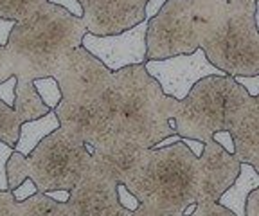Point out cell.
I'll list each match as a JSON object with an SVG mask.
<instances>
[{
    "mask_svg": "<svg viewBox=\"0 0 259 216\" xmlns=\"http://www.w3.org/2000/svg\"><path fill=\"white\" fill-rule=\"evenodd\" d=\"M45 195L51 196L56 202H60V204H67L70 198V191H67V189H54V191H47Z\"/></svg>",
    "mask_w": 259,
    "mask_h": 216,
    "instance_id": "39",
    "label": "cell"
},
{
    "mask_svg": "<svg viewBox=\"0 0 259 216\" xmlns=\"http://www.w3.org/2000/svg\"><path fill=\"white\" fill-rule=\"evenodd\" d=\"M182 143L186 144L187 148H189L191 151H193L196 157H202L203 153V144L200 143V141H194V139H184L182 137Z\"/></svg>",
    "mask_w": 259,
    "mask_h": 216,
    "instance_id": "40",
    "label": "cell"
},
{
    "mask_svg": "<svg viewBox=\"0 0 259 216\" xmlns=\"http://www.w3.org/2000/svg\"><path fill=\"white\" fill-rule=\"evenodd\" d=\"M56 115L60 121V128L69 132L70 135L77 137L87 144V148H92L105 135L112 130L106 105L101 101H67L61 99L56 106Z\"/></svg>",
    "mask_w": 259,
    "mask_h": 216,
    "instance_id": "13",
    "label": "cell"
},
{
    "mask_svg": "<svg viewBox=\"0 0 259 216\" xmlns=\"http://www.w3.org/2000/svg\"><path fill=\"white\" fill-rule=\"evenodd\" d=\"M167 0H148V4H146V20L150 22L153 17H157L158 11L162 9V6L166 4Z\"/></svg>",
    "mask_w": 259,
    "mask_h": 216,
    "instance_id": "38",
    "label": "cell"
},
{
    "mask_svg": "<svg viewBox=\"0 0 259 216\" xmlns=\"http://www.w3.org/2000/svg\"><path fill=\"white\" fill-rule=\"evenodd\" d=\"M83 22L94 36L124 33L146 20L148 0H77Z\"/></svg>",
    "mask_w": 259,
    "mask_h": 216,
    "instance_id": "12",
    "label": "cell"
},
{
    "mask_svg": "<svg viewBox=\"0 0 259 216\" xmlns=\"http://www.w3.org/2000/svg\"><path fill=\"white\" fill-rule=\"evenodd\" d=\"M15 72H16L15 60L11 58V54H9V51L6 47H0V83H4L6 79L15 76Z\"/></svg>",
    "mask_w": 259,
    "mask_h": 216,
    "instance_id": "27",
    "label": "cell"
},
{
    "mask_svg": "<svg viewBox=\"0 0 259 216\" xmlns=\"http://www.w3.org/2000/svg\"><path fill=\"white\" fill-rule=\"evenodd\" d=\"M212 141H214V143H218L223 150H227L229 153H232V155H234L236 148H234V139H232L231 132H227V130L216 132V134L212 135Z\"/></svg>",
    "mask_w": 259,
    "mask_h": 216,
    "instance_id": "34",
    "label": "cell"
},
{
    "mask_svg": "<svg viewBox=\"0 0 259 216\" xmlns=\"http://www.w3.org/2000/svg\"><path fill=\"white\" fill-rule=\"evenodd\" d=\"M117 186L115 180L90 164V169L70 191L67 204L70 205L74 216H99L106 209L119 204Z\"/></svg>",
    "mask_w": 259,
    "mask_h": 216,
    "instance_id": "15",
    "label": "cell"
},
{
    "mask_svg": "<svg viewBox=\"0 0 259 216\" xmlns=\"http://www.w3.org/2000/svg\"><path fill=\"white\" fill-rule=\"evenodd\" d=\"M227 2L229 0H191L194 15H196V20H207V18H210L216 11L225 8Z\"/></svg>",
    "mask_w": 259,
    "mask_h": 216,
    "instance_id": "24",
    "label": "cell"
},
{
    "mask_svg": "<svg viewBox=\"0 0 259 216\" xmlns=\"http://www.w3.org/2000/svg\"><path fill=\"white\" fill-rule=\"evenodd\" d=\"M257 98H259V96H257Z\"/></svg>",
    "mask_w": 259,
    "mask_h": 216,
    "instance_id": "45",
    "label": "cell"
},
{
    "mask_svg": "<svg viewBox=\"0 0 259 216\" xmlns=\"http://www.w3.org/2000/svg\"><path fill=\"white\" fill-rule=\"evenodd\" d=\"M132 216H186L180 209H167V207H155V205L141 204L137 211Z\"/></svg>",
    "mask_w": 259,
    "mask_h": 216,
    "instance_id": "26",
    "label": "cell"
},
{
    "mask_svg": "<svg viewBox=\"0 0 259 216\" xmlns=\"http://www.w3.org/2000/svg\"><path fill=\"white\" fill-rule=\"evenodd\" d=\"M58 128H60V121H58V115L54 110H51L47 115H44L40 119L24 122L20 128V139L15 144V151L27 157L47 135L56 132Z\"/></svg>",
    "mask_w": 259,
    "mask_h": 216,
    "instance_id": "19",
    "label": "cell"
},
{
    "mask_svg": "<svg viewBox=\"0 0 259 216\" xmlns=\"http://www.w3.org/2000/svg\"><path fill=\"white\" fill-rule=\"evenodd\" d=\"M8 146H9V144H6V143H2V141H0V151L6 150V148H8Z\"/></svg>",
    "mask_w": 259,
    "mask_h": 216,
    "instance_id": "44",
    "label": "cell"
},
{
    "mask_svg": "<svg viewBox=\"0 0 259 216\" xmlns=\"http://www.w3.org/2000/svg\"><path fill=\"white\" fill-rule=\"evenodd\" d=\"M151 78L160 85L162 92L177 101H184L193 87L209 76H227L223 70L214 67L207 60L203 49H196L193 54L167 58V60H148L144 63Z\"/></svg>",
    "mask_w": 259,
    "mask_h": 216,
    "instance_id": "9",
    "label": "cell"
},
{
    "mask_svg": "<svg viewBox=\"0 0 259 216\" xmlns=\"http://www.w3.org/2000/svg\"><path fill=\"white\" fill-rule=\"evenodd\" d=\"M247 90L232 76H209L200 79L184 101L178 103L175 134L202 144L212 141L216 132H231L252 103Z\"/></svg>",
    "mask_w": 259,
    "mask_h": 216,
    "instance_id": "5",
    "label": "cell"
},
{
    "mask_svg": "<svg viewBox=\"0 0 259 216\" xmlns=\"http://www.w3.org/2000/svg\"><path fill=\"white\" fill-rule=\"evenodd\" d=\"M247 216H259V188L250 193L247 200Z\"/></svg>",
    "mask_w": 259,
    "mask_h": 216,
    "instance_id": "37",
    "label": "cell"
},
{
    "mask_svg": "<svg viewBox=\"0 0 259 216\" xmlns=\"http://www.w3.org/2000/svg\"><path fill=\"white\" fill-rule=\"evenodd\" d=\"M36 193H38V188L34 186V182H32L31 179L24 180V182H22L18 188L13 189V195H15L16 202H24V200L31 198V196L36 195Z\"/></svg>",
    "mask_w": 259,
    "mask_h": 216,
    "instance_id": "32",
    "label": "cell"
},
{
    "mask_svg": "<svg viewBox=\"0 0 259 216\" xmlns=\"http://www.w3.org/2000/svg\"><path fill=\"white\" fill-rule=\"evenodd\" d=\"M89 151L96 169L124 186L134 182L150 160V150L117 132H110Z\"/></svg>",
    "mask_w": 259,
    "mask_h": 216,
    "instance_id": "10",
    "label": "cell"
},
{
    "mask_svg": "<svg viewBox=\"0 0 259 216\" xmlns=\"http://www.w3.org/2000/svg\"><path fill=\"white\" fill-rule=\"evenodd\" d=\"M234 79L247 90V94L250 98L259 96V74H255V76H236Z\"/></svg>",
    "mask_w": 259,
    "mask_h": 216,
    "instance_id": "33",
    "label": "cell"
},
{
    "mask_svg": "<svg viewBox=\"0 0 259 216\" xmlns=\"http://www.w3.org/2000/svg\"><path fill=\"white\" fill-rule=\"evenodd\" d=\"M15 153V148L8 146L6 150L0 151V191H9V182H8V160Z\"/></svg>",
    "mask_w": 259,
    "mask_h": 216,
    "instance_id": "30",
    "label": "cell"
},
{
    "mask_svg": "<svg viewBox=\"0 0 259 216\" xmlns=\"http://www.w3.org/2000/svg\"><path fill=\"white\" fill-rule=\"evenodd\" d=\"M0 216H18L13 191H0Z\"/></svg>",
    "mask_w": 259,
    "mask_h": 216,
    "instance_id": "31",
    "label": "cell"
},
{
    "mask_svg": "<svg viewBox=\"0 0 259 216\" xmlns=\"http://www.w3.org/2000/svg\"><path fill=\"white\" fill-rule=\"evenodd\" d=\"M15 76H16L15 112L20 117L22 124L47 115L51 112V108L38 96L36 89H34V78H32L31 74L22 72V70H18Z\"/></svg>",
    "mask_w": 259,
    "mask_h": 216,
    "instance_id": "18",
    "label": "cell"
},
{
    "mask_svg": "<svg viewBox=\"0 0 259 216\" xmlns=\"http://www.w3.org/2000/svg\"><path fill=\"white\" fill-rule=\"evenodd\" d=\"M132 214H134V212L128 211V209H124L121 204H117V205H113V207L106 209V211L99 216H132Z\"/></svg>",
    "mask_w": 259,
    "mask_h": 216,
    "instance_id": "41",
    "label": "cell"
},
{
    "mask_svg": "<svg viewBox=\"0 0 259 216\" xmlns=\"http://www.w3.org/2000/svg\"><path fill=\"white\" fill-rule=\"evenodd\" d=\"M248 164H252V166L255 167V171L259 173V155H257V157H254V159H252V160H250V162H248Z\"/></svg>",
    "mask_w": 259,
    "mask_h": 216,
    "instance_id": "43",
    "label": "cell"
},
{
    "mask_svg": "<svg viewBox=\"0 0 259 216\" xmlns=\"http://www.w3.org/2000/svg\"><path fill=\"white\" fill-rule=\"evenodd\" d=\"M189 216H236L232 211L220 205L218 202H200Z\"/></svg>",
    "mask_w": 259,
    "mask_h": 216,
    "instance_id": "25",
    "label": "cell"
},
{
    "mask_svg": "<svg viewBox=\"0 0 259 216\" xmlns=\"http://www.w3.org/2000/svg\"><path fill=\"white\" fill-rule=\"evenodd\" d=\"M45 2L47 0H0V18L20 22L41 8Z\"/></svg>",
    "mask_w": 259,
    "mask_h": 216,
    "instance_id": "22",
    "label": "cell"
},
{
    "mask_svg": "<svg viewBox=\"0 0 259 216\" xmlns=\"http://www.w3.org/2000/svg\"><path fill=\"white\" fill-rule=\"evenodd\" d=\"M113 74L112 87L103 98L112 130L146 150L175 135L169 121L177 115L180 101L164 94L144 65L126 67Z\"/></svg>",
    "mask_w": 259,
    "mask_h": 216,
    "instance_id": "1",
    "label": "cell"
},
{
    "mask_svg": "<svg viewBox=\"0 0 259 216\" xmlns=\"http://www.w3.org/2000/svg\"><path fill=\"white\" fill-rule=\"evenodd\" d=\"M34 89H36L41 101H44L51 110H56V106L60 105L61 99H63V94H61V89H60V85H58L56 78L47 76V78L34 79Z\"/></svg>",
    "mask_w": 259,
    "mask_h": 216,
    "instance_id": "23",
    "label": "cell"
},
{
    "mask_svg": "<svg viewBox=\"0 0 259 216\" xmlns=\"http://www.w3.org/2000/svg\"><path fill=\"white\" fill-rule=\"evenodd\" d=\"M126 188L137 196L141 204L186 211L187 205L198 202V157L182 141L150 150L148 164Z\"/></svg>",
    "mask_w": 259,
    "mask_h": 216,
    "instance_id": "6",
    "label": "cell"
},
{
    "mask_svg": "<svg viewBox=\"0 0 259 216\" xmlns=\"http://www.w3.org/2000/svg\"><path fill=\"white\" fill-rule=\"evenodd\" d=\"M92 155L83 141L58 128L41 141L27 157L13 153L8 160L9 189H16L31 179L40 193L67 189L72 191L90 169Z\"/></svg>",
    "mask_w": 259,
    "mask_h": 216,
    "instance_id": "4",
    "label": "cell"
},
{
    "mask_svg": "<svg viewBox=\"0 0 259 216\" xmlns=\"http://www.w3.org/2000/svg\"><path fill=\"white\" fill-rule=\"evenodd\" d=\"M16 212L18 216H74L69 204H60L40 191L24 202H16Z\"/></svg>",
    "mask_w": 259,
    "mask_h": 216,
    "instance_id": "20",
    "label": "cell"
},
{
    "mask_svg": "<svg viewBox=\"0 0 259 216\" xmlns=\"http://www.w3.org/2000/svg\"><path fill=\"white\" fill-rule=\"evenodd\" d=\"M16 22L8 20V18H0V47H6L11 36V31L15 29Z\"/></svg>",
    "mask_w": 259,
    "mask_h": 216,
    "instance_id": "36",
    "label": "cell"
},
{
    "mask_svg": "<svg viewBox=\"0 0 259 216\" xmlns=\"http://www.w3.org/2000/svg\"><path fill=\"white\" fill-rule=\"evenodd\" d=\"M148 60H167L200 49L198 22L191 0H167L146 31Z\"/></svg>",
    "mask_w": 259,
    "mask_h": 216,
    "instance_id": "7",
    "label": "cell"
},
{
    "mask_svg": "<svg viewBox=\"0 0 259 216\" xmlns=\"http://www.w3.org/2000/svg\"><path fill=\"white\" fill-rule=\"evenodd\" d=\"M22 121L15 108L8 106L4 101H0V141L15 148V144L20 139Z\"/></svg>",
    "mask_w": 259,
    "mask_h": 216,
    "instance_id": "21",
    "label": "cell"
},
{
    "mask_svg": "<svg viewBox=\"0 0 259 216\" xmlns=\"http://www.w3.org/2000/svg\"><path fill=\"white\" fill-rule=\"evenodd\" d=\"M257 0H229L207 20L198 22L200 49L227 76L259 74V33L255 27Z\"/></svg>",
    "mask_w": 259,
    "mask_h": 216,
    "instance_id": "3",
    "label": "cell"
},
{
    "mask_svg": "<svg viewBox=\"0 0 259 216\" xmlns=\"http://www.w3.org/2000/svg\"><path fill=\"white\" fill-rule=\"evenodd\" d=\"M0 101H4L8 106L15 108L16 101V76H11L4 83H0Z\"/></svg>",
    "mask_w": 259,
    "mask_h": 216,
    "instance_id": "29",
    "label": "cell"
},
{
    "mask_svg": "<svg viewBox=\"0 0 259 216\" xmlns=\"http://www.w3.org/2000/svg\"><path fill=\"white\" fill-rule=\"evenodd\" d=\"M146 31H148V20L141 22L124 33L110 34V36H94L87 33L83 36V47L97 60H101L106 69L119 72L126 67L144 65L148 61Z\"/></svg>",
    "mask_w": 259,
    "mask_h": 216,
    "instance_id": "11",
    "label": "cell"
},
{
    "mask_svg": "<svg viewBox=\"0 0 259 216\" xmlns=\"http://www.w3.org/2000/svg\"><path fill=\"white\" fill-rule=\"evenodd\" d=\"M117 198H119V204L122 205L124 209H128V211H137L139 205H141V202H139V198L134 195V193L130 191L128 188H126L124 184H119L117 186Z\"/></svg>",
    "mask_w": 259,
    "mask_h": 216,
    "instance_id": "28",
    "label": "cell"
},
{
    "mask_svg": "<svg viewBox=\"0 0 259 216\" xmlns=\"http://www.w3.org/2000/svg\"><path fill=\"white\" fill-rule=\"evenodd\" d=\"M87 33L83 18L70 15L61 6L45 2L16 22L6 49L15 60L16 72H27L34 79L47 78L63 54L83 45Z\"/></svg>",
    "mask_w": 259,
    "mask_h": 216,
    "instance_id": "2",
    "label": "cell"
},
{
    "mask_svg": "<svg viewBox=\"0 0 259 216\" xmlns=\"http://www.w3.org/2000/svg\"><path fill=\"white\" fill-rule=\"evenodd\" d=\"M234 139V157L239 162H250L259 155V98H254L252 103L243 112L241 117L231 130Z\"/></svg>",
    "mask_w": 259,
    "mask_h": 216,
    "instance_id": "16",
    "label": "cell"
},
{
    "mask_svg": "<svg viewBox=\"0 0 259 216\" xmlns=\"http://www.w3.org/2000/svg\"><path fill=\"white\" fill-rule=\"evenodd\" d=\"M47 2H51V4H54V6H61V8L67 9L70 15L83 18V8H81V4L77 0H47Z\"/></svg>",
    "mask_w": 259,
    "mask_h": 216,
    "instance_id": "35",
    "label": "cell"
},
{
    "mask_svg": "<svg viewBox=\"0 0 259 216\" xmlns=\"http://www.w3.org/2000/svg\"><path fill=\"white\" fill-rule=\"evenodd\" d=\"M254 18H255V27H257V33H259V0L255 2V15H254Z\"/></svg>",
    "mask_w": 259,
    "mask_h": 216,
    "instance_id": "42",
    "label": "cell"
},
{
    "mask_svg": "<svg viewBox=\"0 0 259 216\" xmlns=\"http://www.w3.org/2000/svg\"><path fill=\"white\" fill-rule=\"evenodd\" d=\"M200 162V195L198 202H218L220 196L231 188L241 171V162L218 143L203 144Z\"/></svg>",
    "mask_w": 259,
    "mask_h": 216,
    "instance_id": "14",
    "label": "cell"
},
{
    "mask_svg": "<svg viewBox=\"0 0 259 216\" xmlns=\"http://www.w3.org/2000/svg\"><path fill=\"white\" fill-rule=\"evenodd\" d=\"M259 188V173L252 164L243 162L241 171L231 188L220 196L218 204L232 211L236 216H247V200Z\"/></svg>",
    "mask_w": 259,
    "mask_h": 216,
    "instance_id": "17",
    "label": "cell"
},
{
    "mask_svg": "<svg viewBox=\"0 0 259 216\" xmlns=\"http://www.w3.org/2000/svg\"><path fill=\"white\" fill-rule=\"evenodd\" d=\"M51 76L56 78L67 101H101L115 78L83 45L63 54Z\"/></svg>",
    "mask_w": 259,
    "mask_h": 216,
    "instance_id": "8",
    "label": "cell"
}]
</instances>
